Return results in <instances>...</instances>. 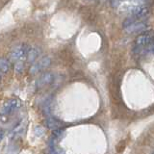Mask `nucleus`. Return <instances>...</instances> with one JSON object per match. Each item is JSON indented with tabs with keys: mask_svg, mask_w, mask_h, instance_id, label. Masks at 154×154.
<instances>
[{
	"mask_svg": "<svg viewBox=\"0 0 154 154\" xmlns=\"http://www.w3.org/2000/svg\"><path fill=\"white\" fill-rule=\"evenodd\" d=\"M42 54V50L40 47H32L29 49L28 53H27V61L29 63H35V61L38 59V57L41 56Z\"/></svg>",
	"mask_w": 154,
	"mask_h": 154,
	"instance_id": "nucleus-8",
	"label": "nucleus"
},
{
	"mask_svg": "<svg viewBox=\"0 0 154 154\" xmlns=\"http://www.w3.org/2000/svg\"><path fill=\"white\" fill-rule=\"evenodd\" d=\"M29 49H30V48L24 45L17 46L16 48H14L12 50L11 54H10V58H11V60L14 62H19L21 59H23L24 57L27 56Z\"/></svg>",
	"mask_w": 154,
	"mask_h": 154,
	"instance_id": "nucleus-5",
	"label": "nucleus"
},
{
	"mask_svg": "<svg viewBox=\"0 0 154 154\" xmlns=\"http://www.w3.org/2000/svg\"><path fill=\"white\" fill-rule=\"evenodd\" d=\"M152 154H154V152H152Z\"/></svg>",
	"mask_w": 154,
	"mask_h": 154,
	"instance_id": "nucleus-20",
	"label": "nucleus"
},
{
	"mask_svg": "<svg viewBox=\"0 0 154 154\" xmlns=\"http://www.w3.org/2000/svg\"><path fill=\"white\" fill-rule=\"evenodd\" d=\"M136 2H138V3H143V2H146V0H135Z\"/></svg>",
	"mask_w": 154,
	"mask_h": 154,
	"instance_id": "nucleus-17",
	"label": "nucleus"
},
{
	"mask_svg": "<svg viewBox=\"0 0 154 154\" xmlns=\"http://www.w3.org/2000/svg\"><path fill=\"white\" fill-rule=\"evenodd\" d=\"M10 70V62L6 58H0V72L7 73Z\"/></svg>",
	"mask_w": 154,
	"mask_h": 154,
	"instance_id": "nucleus-10",
	"label": "nucleus"
},
{
	"mask_svg": "<svg viewBox=\"0 0 154 154\" xmlns=\"http://www.w3.org/2000/svg\"><path fill=\"white\" fill-rule=\"evenodd\" d=\"M0 82H1V73H0Z\"/></svg>",
	"mask_w": 154,
	"mask_h": 154,
	"instance_id": "nucleus-19",
	"label": "nucleus"
},
{
	"mask_svg": "<svg viewBox=\"0 0 154 154\" xmlns=\"http://www.w3.org/2000/svg\"><path fill=\"white\" fill-rule=\"evenodd\" d=\"M51 63V60L49 57H43L38 61L35 62L30 67V74L31 75H36L37 73H40L41 71L46 69L48 66H49Z\"/></svg>",
	"mask_w": 154,
	"mask_h": 154,
	"instance_id": "nucleus-1",
	"label": "nucleus"
},
{
	"mask_svg": "<svg viewBox=\"0 0 154 154\" xmlns=\"http://www.w3.org/2000/svg\"><path fill=\"white\" fill-rule=\"evenodd\" d=\"M24 130H25V128H24L23 125H19V126L16 127L14 130H13V132H12V137L13 138H17V137H20L21 135L23 134L24 132Z\"/></svg>",
	"mask_w": 154,
	"mask_h": 154,
	"instance_id": "nucleus-11",
	"label": "nucleus"
},
{
	"mask_svg": "<svg viewBox=\"0 0 154 154\" xmlns=\"http://www.w3.org/2000/svg\"><path fill=\"white\" fill-rule=\"evenodd\" d=\"M146 51L147 53H152V54H154V41H153L149 45H147Z\"/></svg>",
	"mask_w": 154,
	"mask_h": 154,
	"instance_id": "nucleus-15",
	"label": "nucleus"
},
{
	"mask_svg": "<svg viewBox=\"0 0 154 154\" xmlns=\"http://www.w3.org/2000/svg\"><path fill=\"white\" fill-rule=\"evenodd\" d=\"M130 13L132 14V17L137 19H143L144 17H146L149 14H150V10L146 5H142L139 4L136 5V6L131 7V10H130Z\"/></svg>",
	"mask_w": 154,
	"mask_h": 154,
	"instance_id": "nucleus-2",
	"label": "nucleus"
},
{
	"mask_svg": "<svg viewBox=\"0 0 154 154\" xmlns=\"http://www.w3.org/2000/svg\"><path fill=\"white\" fill-rule=\"evenodd\" d=\"M154 41V32L146 31L139 35L136 38V45L138 47L147 46Z\"/></svg>",
	"mask_w": 154,
	"mask_h": 154,
	"instance_id": "nucleus-4",
	"label": "nucleus"
},
{
	"mask_svg": "<svg viewBox=\"0 0 154 154\" xmlns=\"http://www.w3.org/2000/svg\"><path fill=\"white\" fill-rule=\"evenodd\" d=\"M50 154H65V153L61 148L58 147L54 143H51V144H50Z\"/></svg>",
	"mask_w": 154,
	"mask_h": 154,
	"instance_id": "nucleus-12",
	"label": "nucleus"
},
{
	"mask_svg": "<svg viewBox=\"0 0 154 154\" xmlns=\"http://www.w3.org/2000/svg\"><path fill=\"white\" fill-rule=\"evenodd\" d=\"M14 71H16L17 74H21L24 71V64L22 62H17L16 66H14Z\"/></svg>",
	"mask_w": 154,
	"mask_h": 154,
	"instance_id": "nucleus-13",
	"label": "nucleus"
},
{
	"mask_svg": "<svg viewBox=\"0 0 154 154\" xmlns=\"http://www.w3.org/2000/svg\"><path fill=\"white\" fill-rule=\"evenodd\" d=\"M147 27V24L144 21H135L129 27L125 28V31L127 33H136L144 31Z\"/></svg>",
	"mask_w": 154,
	"mask_h": 154,
	"instance_id": "nucleus-7",
	"label": "nucleus"
},
{
	"mask_svg": "<svg viewBox=\"0 0 154 154\" xmlns=\"http://www.w3.org/2000/svg\"><path fill=\"white\" fill-rule=\"evenodd\" d=\"M55 79V75L52 73V72H45L42 73L40 78H38L36 82V87L37 88H43L47 85L51 84L53 81Z\"/></svg>",
	"mask_w": 154,
	"mask_h": 154,
	"instance_id": "nucleus-6",
	"label": "nucleus"
},
{
	"mask_svg": "<svg viewBox=\"0 0 154 154\" xmlns=\"http://www.w3.org/2000/svg\"><path fill=\"white\" fill-rule=\"evenodd\" d=\"M45 123H46V126L49 129H52V130H56L60 126L59 122L53 117H48L45 120Z\"/></svg>",
	"mask_w": 154,
	"mask_h": 154,
	"instance_id": "nucleus-9",
	"label": "nucleus"
},
{
	"mask_svg": "<svg viewBox=\"0 0 154 154\" xmlns=\"http://www.w3.org/2000/svg\"><path fill=\"white\" fill-rule=\"evenodd\" d=\"M119 1H128V0H119Z\"/></svg>",
	"mask_w": 154,
	"mask_h": 154,
	"instance_id": "nucleus-18",
	"label": "nucleus"
},
{
	"mask_svg": "<svg viewBox=\"0 0 154 154\" xmlns=\"http://www.w3.org/2000/svg\"><path fill=\"white\" fill-rule=\"evenodd\" d=\"M3 137H4V130L0 128V141L3 139Z\"/></svg>",
	"mask_w": 154,
	"mask_h": 154,
	"instance_id": "nucleus-16",
	"label": "nucleus"
},
{
	"mask_svg": "<svg viewBox=\"0 0 154 154\" xmlns=\"http://www.w3.org/2000/svg\"><path fill=\"white\" fill-rule=\"evenodd\" d=\"M34 132H35V135L37 137H42L43 135H45V130L42 126H40V125H38V126L35 127V129H34Z\"/></svg>",
	"mask_w": 154,
	"mask_h": 154,
	"instance_id": "nucleus-14",
	"label": "nucleus"
},
{
	"mask_svg": "<svg viewBox=\"0 0 154 154\" xmlns=\"http://www.w3.org/2000/svg\"><path fill=\"white\" fill-rule=\"evenodd\" d=\"M21 102L17 98H10L6 100L2 105L1 112L3 115H10L13 113L14 110H17V108L20 107Z\"/></svg>",
	"mask_w": 154,
	"mask_h": 154,
	"instance_id": "nucleus-3",
	"label": "nucleus"
}]
</instances>
